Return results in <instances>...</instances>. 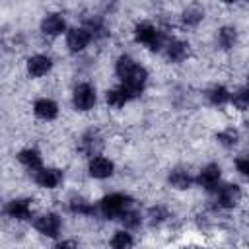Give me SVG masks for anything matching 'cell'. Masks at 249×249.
I'll use <instances>...</instances> for the list:
<instances>
[{
  "instance_id": "6da1fadb",
  "label": "cell",
  "mask_w": 249,
  "mask_h": 249,
  "mask_svg": "<svg viewBox=\"0 0 249 249\" xmlns=\"http://www.w3.org/2000/svg\"><path fill=\"white\" fill-rule=\"evenodd\" d=\"M128 204H130V196H126V195H109V196H105L103 200H101V212L107 216V218H121V214L128 208Z\"/></svg>"
},
{
  "instance_id": "7a4b0ae2",
  "label": "cell",
  "mask_w": 249,
  "mask_h": 249,
  "mask_svg": "<svg viewBox=\"0 0 249 249\" xmlns=\"http://www.w3.org/2000/svg\"><path fill=\"white\" fill-rule=\"evenodd\" d=\"M134 37H136L138 43L148 45L152 51H158V49L161 47V37H160V33H158L150 23H140V25H136Z\"/></svg>"
},
{
  "instance_id": "3957f363",
  "label": "cell",
  "mask_w": 249,
  "mask_h": 249,
  "mask_svg": "<svg viewBox=\"0 0 249 249\" xmlns=\"http://www.w3.org/2000/svg\"><path fill=\"white\" fill-rule=\"evenodd\" d=\"M95 103V91L89 84H80L74 89V107L80 111H88L91 109Z\"/></svg>"
},
{
  "instance_id": "277c9868",
  "label": "cell",
  "mask_w": 249,
  "mask_h": 249,
  "mask_svg": "<svg viewBox=\"0 0 249 249\" xmlns=\"http://www.w3.org/2000/svg\"><path fill=\"white\" fill-rule=\"evenodd\" d=\"M89 39H91V35H89V31H88V29L74 27V29H70V31H68L66 43H68L70 51H74V53H76V51L86 49V47H88V43H89Z\"/></svg>"
},
{
  "instance_id": "5b68a950",
  "label": "cell",
  "mask_w": 249,
  "mask_h": 249,
  "mask_svg": "<svg viewBox=\"0 0 249 249\" xmlns=\"http://www.w3.org/2000/svg\"><path fill=\"white\" fill-rule=\"evenodd\" d=\"M35 228L43 233V235H49V237H54L60 230V220L56 214H45L41 218L35 220Z\"/></svg>"
},
{
  "instance_id": "8992f818",
  "label": "cell",
  "mask_w": 249,
  "mask_h": 249,
  "mask_svg": "<svg viewBox=\"0 0 249 249\" xmlns=\"http://www.w3.org/2000/svg\"><path fill=\"white\" fill-rule=\"evenodd\" d=\"M35 181H37V185H41L45 189H54L62 181V173L58 169H53V167L39 169L37 175H35Z\"/></svg>"
},
{
  "instance_id": "52a82bcc",
  "label": "cell",
  "mask_w": 249,
  "mask_h": 249,
  "mask_svg": "<svg viewBox=\"0 0 249 249\" xmlns=\"http://www.w3.org/2000/svg\"><path fill=\"white\" fill-rule=\"evenodd\" d=\"M241 198V191L237 185H224L218 193V202L224 208H233Z\"/></svg>"
},
{
  "instance_id": "ba28073f",
  "label": "cell",
  "mask_w": 249,
  "mask_h": 249,
  "mask_svg": "<svg viewBox=\"0 0 249 249\" xmlns=\"http://www.w3.org/2000/svg\"><path fill=\"white\" fill-rule=\"evenodd\" d=\"M113 173V163L107 158H93L89 161V175L97 179H105Z\"/></svg>"
},
{
  "instance_id": "9c48e42d",
  "label": "cell",
  "mask_w": 249,
  "mask_h": 249,
  "mask_svg": "<svg viewBox=\"0 0 249 249\" xmlns=\"http://www.w3.org/2000/svg\"><path fill=\"white\" fill-rule=\"evenodd\" d=\"M27 70H29L31 76L39 78V76H43V74H47V72L51 70V58H47V56H43V54L31 56V58L27 60Z\"/></svg>"
},
{
  "instance_id": "30bf717a",
  "label": "cell",
  "mask_w": 249,
  "mask_h": 249,
  "mask_svg": "<svg viewBox=\"0 0 249 249\" xmlns=\"http://www.w3.org/2000/svg\"><path fill=\"white\" fill-rule=\"evenodd\" d=\"M33 111H35L37 117H41V119H45V121H51V119L56 117L58 107H56V103L51 101V99H39V101H35Z\"/></svg>"
},
{
  "instance_id": "8fae6325",
  "label": "cell",
  "mask_w": 249,
  "mask_h": 249,
  "mask_svg": "<svg viewBox=\"0 0 249 249\" xmlns=\"http://www.w3.org/2000/svg\"><path fill=\"white\" fill-rule=\"evenodd\" d=\"M218 179H220V167H218V165H208V167H204V169L200 171V175L196 177L198 185H202L204 189H214L216 183H218Z\"/></svg>"
},
{
  "instance_id": "7c38bea8",
  "label": "cell",
  "mask_w": 249,
  "mask_h": 249,
  "mask_svg": "<svg viewBox=\"0 0 249 249\" xmlns=\"http://www.w3.org/2000/svg\"><path fill=\"white\" fill-rule=\"evenodd\" d=\"M6 212L16 218V220H27L29 214H31V206H29V200H12L8 206H6Z\"/></svg>"
},
{
  "instance_id": "4fadbf2b",
  "label": "cell",
  "mask_w": 249,
  "mask_h": 249,
  "mask_svg": "<svg viewBox=\"0 0 249 249\" xmlns=\"http://www.w3.org/2000/svg\"><path fill=\"white\" fill-rule=\"evenodd\" d=\"M128 99H132V93L123 86V88H117V89H111L107 91V103L111 107H123Z\"/></svg>"
},
{
  "instance_id": "5bb4252c",
  "label": "cell",
  "mask_w": 249,
  "mask_h": 249,
  "mask_svg": "<svg viewBox=\"0 0 249 249\" xmlns=\"http://www.w3.org/2000/svg\"><path fill=\"white\" fill-rule=\"evenodd\" d=\"M41 29L47 35H58V33L64 31V19L60 16H47L41 23Z\"/></svg>"
},
{
  "instance_id": "9a60e30c",
  "label": "cell",
  "mask_w": 249,
  "mask_h": 249,
  "mask_svg": "<svg viewBox=\"0 0 249 249\" xmlns=\"http://www.w3.org/2000/svg\"><path fill=\"white\" fill-rule=\"evenodd\" d=\"M18 160L27 167V169H39L41 167V156L37 150H23L18 154Z\"/></svg>"
},
{
  "instance_id": "2e32d148",
  "label": "cell",
  "mask_w": 249,
  "mask_h": 249,
  "mask_svg": "<svg viewBox=\"0 0 249 249\" xmlns=\"http://www.w3.org/2000/svg\"><path fill=\"white\" fill-rule=\"evenodd\" d=\"M187 54H189V45H185V43H181V41H171V43L167 45V56H169L171 60L179 62V60H183Z\"/></svg>"
},
{
  "instance_id": "e0dca14e",
  "label": "cell",
  "mask_w": 249,
  "mask_h": 249,
  "mask_svg": "<svg viewBox=\"0 0 249 249\" xmlns=\"http://www.w3.org/2000/svg\"><path fill=\"white\" fill-rule=\"evenodd\" d=\"M191 177H189V173L187 171H183V169H175L171 175H169V183L175 187V189H189L191 187Z\"/></svg>"
},
{
  "instance_id": "ac0fdd59",
  "label": "cell",
  "mask_w": 249,
  "mask_h": 249,
  "mask_svg": "<svg viewBox=\"0 0 249 249\" xmlns=\"http://www.w3.org/2000/svg\"><path fill=\"white\" fill-rule=\"evenodd\" d=\"M235 39H237L235 29H231V27H222L220 33H218V43H220L222 49H231L235 45Z\"/></svg>"
},
{
  "instance_id": "d6986e66",
  "label": "cell",
  "mask_w": 249,
  "mask_h": 249,
  "mask_svg": "<svg viewBox=\"0 0 249 249\" xmlns=\"http://www.w3.org/2000/svg\"><path fill=\"white\" fill-rule=\"evenodd\" d=\"M202 16H204V12H202L200 6H189V8L183 12V19H185V23H189V25H196V23L202 19Z\"/></svg>"
},
{
  "instance_id": "ffe728a7",
  "label": "cell",
  "mask_w": 249,
  "mask_h": 249,
  "mask_svg": "<svg viewBox=\"0 0 249 249\" xmlns=\"http://www.w3.org/2000/svg\"><path fill=\"white\" fill-rule=\"evenodd\" d=\"M208 99H210L214 105H224V103L230 99V93H228V89H226L224 86H216V88H212V89L208 91Z\"/></svg>"
},
{
  "instance_id": "44dd1931",
  "label": "cell",
  "mask_w": 249,
  "mask_h": 249,
  "mask_svg": "<svg viewBox=\"0 0 249 249\" xmlns=\"http://www.w3.org/2000/svg\"><path fill=\"white\" fill-rule=\"evenodd\" d=\"M97 148H99V138H97V134H93V132L86 134L84 140H82V150H84L88 156H93V154L97 152Z\"/></svg>"
},
{
  "instance_id": "7402d4cb",
  "label": "cell",
  "mask_w": 249,
  "mask_h": 249,
  "mask_svg": "<svg viewBox=\"0 0 249 249\" xmlns=\"http://www.w3.org/2000/svg\"><path fill=\"white\" fill-rule=\"evenodd\" d=\"M231 101H233V105H235L239 111H247V109H249V88L235 91L233 97H231Z\"/></svg>"
},
{
  "instance_id": "603a6c76",
  "label": "cell",
  "mask_w": 249,
  "mask_h": 249,
  "mask_svg": "<svg viewBox=\"0 0 249 249\" xmlns=\"http://www.w3.org/2000/svg\"><path fill=\"white\" fill-rule=\"evenodd\" d=\"M130 245H132V239L124 231H117L115 237L111 239V247H115V249H124V247H130Z\"/></svg>"
},
{
  "instance_id": "cb8c5ba5",
  "label": "cell",
  "mask_w": 249,
  "mask_h": 249,
  "mask_svg": "<svg viewBox=\"0 0 249 249\" xmlns=\"http://www.w3.org/2000/svg\"><path fill=\"white\" fill-rule=\"evenodd\" d=\"M70 208H72V212H78V214H91V212H93L91 204H88V202L82 200V198H74V200L70 202Z\"/></svg>"
},
{
  "instance_id": "d4e9b609",
  "label": "cell",
  "mask_w": 249,
  "mask_h": 249,
  "mask_svg": "<svg viewBox=\"0 0 249 249\" xmlns=\"http://www.w3.org/2000/svg\"><path fill=\"white\" fill-rule=\"evenodd\" d=\"M121 220H123V224H124L126 228H136V226L140 224V216H138L136 212H132V210H124V212L121 214Z\"/></svg>"
},
{
  "instance_id": "484cf974",
  "label": "cell",
  "mask_w": 249,
  "mask_h": 249,
  "mask_svg": "<svg viewBox=\"0 0 249 249\" xmlns=\"http://www.w3.org/2000/svg\"><path fill=\"white\" fill-rule=\"evenodd\" d=\"M218 140H220L224 146H233V144L237 142V132L231 130V128H228V130H224V132L218 134Z\"/></svg>"
},
{
  "instance_id": "4316f807",
  "label": "cell",
  "mask_w": 249,
  "mask_h": 249,
  "mask_svg": "<svg viewBox=\"0 0 249 249\" xmlns=\"http://www.w3.org/2000/svg\"><path fill=\"white\" fill-rule=\"evenodd\" d=\"M235 165H237V169H239L245 177H249V154H247V156H241V158L235 161Z\"/></svg>"
},
{
  "instance_id": "83f0119b",
  "label": "cell",
  "mask_w": 249,
  "mask_h": 249,
  "mask_svg": "<svg viewBox=\"0 0 249 249\" xmlns=\"http://www.w3.org/2000/svg\"><path fill=\"white\" fill-rule=\"evenodd\" d=\"M165 216H167V212H165L163 208H160V206L150 210V218H152V224H156V222H161Z\"/></svg>"
},
{
  "instance_id": "f1b7e54d",
  "label": "cell",
  "mask_w": 249,
  "mask_h": 249,
  "mask_svg": "<svg viewBox=\"0 0 249 249\" xmlns=\"http://www.w3.org/2000/svg\"><path fill=\"white\" fill-rule=\"evenodd\" d=\"M224 2H233V0H224Z\"/></svg>"
},
{
  "instance_id": "f546056e",
  "label": "cell",
  "mask_w": 249,
  "mask_h": 249,
  "mask_svg": "<svg viewBox=\"0 0 249 249\" xmlns=\"http://www.w3.org/2000/svg\"><path fill=\"white\" fill-rule=\"evenodd\" d=\"M247 82H249V78H247Z\"/></svg>"
}]
</instances>
